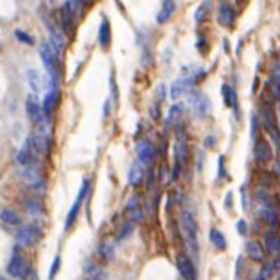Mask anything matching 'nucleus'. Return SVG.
<instances>
[{
    "label": "nucleus",
    "mask_w": 280,
    "mask_h": 280,
    "mask_svg": "<svg viewBox=\"0 0 280 280\" xmlns=\"http://www.w3.org/2000/svg\"><path fill=\"white\" fill-rule=\"evenodd\" d=\"M40 58L49 72L50 83L56 88V84L59 83V77H61V56L49 45V42H43L40 43Z\"/></svg>",
    "instance_id": "obj_1"
},
{
    "label": "nucleus",
    "mask_w": 280,
    "mask_h": 280,
    "mask_svg": "<svg viewBox=\"0 0 280 280\" xmlns=\"http://www.w3.org/2000/svg\"><path fill=\"white\" fill-rule=\"evenodd\" d=\"M181 237L185 241V246L193 255H198V223L194 214L191 210H183L181 212Z\"/></svg>",
    "instance_id": "obj_2"
},
{
    "label": "nucleus",
    "mask_w": 280,
    "mask_h": 280,
    "mask_svg": "<svg viewBox=\"0 0 280 280\" xmlns=\"http://www.w3.org/2000/svg\"><path fill=\"white\" fill-rule=\"evenodd\" d=\"M29 140H31V147H33L34 155H42V156L49 155L50 147H52V138H50L49 124L45 122V124L38 126Z\"/></svg>",
    "instance_id": "obj_3"
},
{
    "label": "nucleus",
    "mask_w": 280,
    "mask_h": 280,
    "mask_svg": "<svg viewBox=\"0 0 280 280\" xmlns=\"http://www.w3.org/2000/svg\"><path fill=\"white\" fill-rule=\"evenodd\" d=\"M8 275L13 276V278H18V280H25V278H29L31 275V264L29 260L25 259L24 255H20V253H13L11 260L8 262Z\"/></svg>",
    "instance_id": "obj_4"
},
{
    "label": "nucleus",
    "mask_w": 280,
    "mask_h": 280,
    "mask_svg": "<svg viewBox=\"0 0 280 280\" xmlns=\"http://www.w3.org/2000/svg\"><path fill=\"white\" fill-rule=\"evenodd\" d=\"M259 119H260V122H262L264 130L271 135L273 142L278 146V137H280L278 133H280V130H278V122H276V113L273 112L271 105H266V103H262V105H260Z\"/></svg>",
    "instance_id": "obj_5"
},
{
    "label": "nucleus",
    "mask_w": 280,
    "mask_h": 280,
    "mask_svg": "<svg viewBox=\"0 0 280 280\" xmlns=\"http://www.w3.org/2000/svg\"><path fill=\"white\" fill-rule=\"evenodd\" d=\"M20 178H22V181H24L29 189H33V191H40V193L45 191L47 180L40 169L33 167V165H31V167H24L20 171Z\"/></svg>",
    "instance_id": "obj_6"
},
{
    "label": "nucleus",
    "mask_w": 280,
    "mask_h": 280,
    "mask_svg": "<svg viewBox=\"0 0 280 280\" xmlns=\"http://www.w3.org/2000/svg\"><path fill=\"white\" fill-rule=\"evenodd\" d=\"M15 239H17V243L20 246H34L42 239V230L36 225H24L18 228V232L15 234Z\"/></svg>",
    "instance_id": "obj_7"
},
{
    "label": "nucleus",
    "mask_w": 280,
    "mask_h": 280,
    "mask_svg": "<svg viewBox=\"0 0 280 280\" xmlns=\"http://www.w3.org/2000/svg\"><path fill=\"white\" fill-rule=\"evenodd\" d=\"M90 183H92L90 180H83V185H81L79 193H77V198H75L74 205L70 207V210H68V214H67V219H65V230H70L72 226H74L75 219H77V216H79L81 205H83L84 198H86L88 191H90Z\"/></svg>",
    "instance_id": "obj_8"
},
{
    "label": "nucleus",
    "mask_w": 280,
    "mask_h": 280,
    "mask_svg": "<svg viewBox=\"0 0 280 280\" xmlns=\"http://www.w3.org/2000/svg\"><path fill=\"white\" fill-rule=\"evenodd\" d=\"M45 25H47V34H49V40H47V42H49V45L61 56L65 47H67V40H68L67 34L63 33V31H59L58 25H56L54 22L47 20Z\"/></svg>",
    "instance_id": "obj_9"
},
{
    "label": "nucleus",
    "mask_w": 280,
    "mask_h": 280,
    "mask_svg": "<svg viewBox=\"0 0 280 280\" xmlns=\"http://www.w3.org/2000/svg\"><path fill=\"white\" fill-rule=\"evenodd\" d=\"M264 244L271 255V264L275 269H280V235L278 232H266L264 234Z\"/></svg>",
    "instance_id": "obj_10"
},
{
    "label": "nucleus",
    "mask_w": 280,
    "mask_h": 280,
    "mask_svg": "<svg viewBox=\"0 0 280 280\" xmlns=\"http://www.w3.org/2000/svg\"><path fill=\"white\" fill-rule=\"evenodd\" d=\"M25 110H27V115H29L31 122H33L36 128L47 122V115H45V112H43V105H40L33 96H29L27 101H25Z\"/></svg>",
    "instance_id": "obj_11"
},
{
    "label": "nucleus",
    "mask_w": 280,
    "mask_h": 280,
    "mask_svg": "<svg viewBox=\"0 0 280 280\" xmlns=\"http://www.w3.org/2000/svg\"><path fill=\"white\" fill-rule=\"evenodd\" d=\"M259 216L266 225L271 228V232H276L280 226V216H278V210L271 205V203H262L259 209Z\"/></svg>",
    "instance_id": "obj_12"
},
{
    "label": "nucleus",
    "mask_w": 280,
    "mask_h": 280,
    "mask_svg": "<svg viewBox=\"0 0 280 280\" xmlns=\"http://www.w3.org/2000/svg\"><path fill=\"white\" fill-rule=\"evenodd\" d=\"M189 106L193 108V113L196 117H207L210 112V101L207 99L205 94L196 92L191 99H189Z\"/></svg>",
    "instance_id": "obj_13"
},
{
    "label": "nucleus",
    "mask_w": 280,
    "mask_h": 280,
    "mask_svg": "<svg viewBox=\"0 0 280 280\" xmlns=\"http://www.w3.org/2000/svg\"><path fill=\"white\" fill-rule=\"evenodd\" d=\"M253 156H255L257 163H268L273 158V149L269 140H266L264 137L257 138L255 147H253Z\"/></svg>",
    "instance_id": "obj_14"
},
{
    "label": "nucleus",
    "mask_w": 280,
    "mask_h": 280,
    "mask_svg": "<svg viewBox=\"0 0 280 280\" xmlns=\"http://www.w3.org/2000/svg\"><path fill=\"white\" fill-rule=\"evenodd\" d=\"M124 212H126V216L130 218V221H133V223H142L144 219H146V212H144V209H142V203L138 201L137 196H131L130 200L126 201Z\"/></svg>",
    "instance_id": "obj_15"
},
{
    "label": "nucleus",
    "mask_w": 280,
    "mask_h": 280,
    "mask_svg": "<svg viewBox=\"0 0 280 280\" xmlns=\"http://www.w3.org/2000/svg\"><path fill=\"white\" fill-rule=\"evenodd\" d=\"M218 20L221 25L232 29L235 20H237V11L234 9V4H230V2H221V4H219V11H218Z\"/></svg>",
    "instance_id": "obj_16"
},
{
    "label": "nucleus",
    "mask_w": 280,
    "mask_h": 280,
    "mask_svg": "<svg viewBox=\"0 0 280 280\" xmlns=\"http://www.w3.org/2000/svg\"><path fill=\"white\" fill-rule=\"evenodd\" d=\"M194 83H196V79H194L193 75H183L180 79H176L174 83L171 84V99L176 101V99H180V97H183L185 94L194 86Z\"/></svg>",
    "instance_id": "obj_17"
},
{
    "label": "nucleus",
    "mask_w": 280,
    "mask_h": 280,
    "mask_svg": "<svg viewBox=\"0 0 280 280\" xmlns=\"http://www.w3.org/2000/svg\"><path fill=\"white\" fill-rule=\"evenodd\" d=\"M75 22L77 18L72 15L70 11L67 9V6L61 4V9H59V24H61L63 33L67 34V38H72L75 33Z\"/></svg>",
    "instance_id": "obj_18"
},
{
    "label": "nucleus",
    "mask_w": 280,
    "mask_h": 280,
    "mask_svg": "<svg viewBox=\"0 0 280 280\" xmlns=\"http://www.w3.org/2000/svg\"><path fill=\"white\" fill-rule=\"evenodd\" d=\"M189 144H187V137L185 135H176V142H174V162L176 163H183V167L187 165V162H189Z\"/></svg>",
    "instance_id": "obj_19"
},
{
    "label": "nucleus",
    "mask_w": 280,
    "mask_h": 280,
    "mask_svg": "<svg viewBox=\"0 0 280 280\" xmlns=\"http://www.w3.org/2000/svg\"><path fill=\"white\" fill-rule=\"evenodd\" d=\"M176 266H178V273L183 280H196V268H194L193 260L189 259L187 255H178L176 259Z\"/></svg>",
    "instance_id": "obj_20"
},
{
    "label": "nucleus",
    "mask_w": 280,
    "mask_h": 280,
    "mask_svg": "<svg viewBox=\"0 0 280 280\" xmlns=\"http://www.w3.org/2000/svg\"><path fill=\"white\" fill-rule=\"evenodd\" d=\"M137 155H138V160L146 165V163H153V160H155V156H156V149H155V146L151 142H147V140H138Z\"/></svg>",
    "instance_id": "obj_21"
},
{
    "label": "nucleus",
    "mask_w": 280,
    "mask_h": 280,
    "mask_svg": "<svg viewBox=\"0 0 280 280\" xmlns=\"http://www.w3.org/2000/svg\"><path fill=\"white\" fill-rule=\"evenodd\" d=\"M144 176H146V165L140 160L131 163L130 171H128V181H130V185H133V187L140 185L144 181Z\"/></svg>",
    "instance_id": "obj_22"
},
{
    "label": "nucleus",
    "mask_w": 280,
    "mask_h": 280,
    "mask_svg": "<svg viewBox=\"0 0 280 280\" xmlns=\"http://www.w3.org/2000/svg\"><path fill=\"white\" fill-rule=\"evenodd\" d=\"M84 280H106L105 268L97 262H88L84 266Z\"/></svg>",
    "instance_id": "obj_23"
},
{
    "label": "nucleus",
    "mask_w": 280,
    "mask_h": 280,
    "mask_svg": "<svg viewBox=\"0 0 280 280\" xmlns=\"http://www.w3.org/2000/svg\"><path fill=\"white\" fill-rule=\"evenodd\" d=\"M24 209H25V212L31 214V216H34V218H40V216L45 214L43 201L38 200V198H27V200L24 201Z\"/></svg>",
    "instance_id": "obj_24"
},
{
    "label": "nucleus",
    "mask_w": 280,
    "mask_h": 280,
    "mask_svg": "<svg viewBox=\"0 0 280 280\" xmlns=\"http://www.w3.org/2000/svg\"><path fill=\"white\" fill-rule=\"evenodd\" d=\"M97 40H99L101 49H108L112 45V29H110V22L106 18H103L99 27V34H97Z\"/></svg>",
    "instance_id": "obj_25"
},
{
    "label": "nucleus",
    "mask_w": 280,
    "mask_h": 280,
    "mask_svg": "<svg viewBox=\"0 0 280 280\" xmlns=\"http://www.w3.org/2000/svg\"><path fill=\"white\" fill-rule=\"evenodd\" d=\"M59 103V92H58V88L56 90H49L45 96V99H43V112H45L47 119L52 115V112L56 110V106H58Z\"/></svg>",
    "instance_id": "obj_26"
},
{
    "label": "nucleus",
    "mask_w": 280,
    "mask_h": 280,
    "mask_svg": "<svg viewBox=\"0 0 280 280\" xmlns=\"http://www.w3.org/2000/svg\"><path fill=\"white\" fill-rule=\"evenodd\" d=\"M174 9H176V2H172V0H165V2H162L158 15H156V22H158V24H167V22L171 20Z\"/></svg>",
    "instance_id": "obj_27"
},
{
    "label": "nucleus",
    "mask_w": 280,
    "mask_h": 280,
    "mask_svg": "<svg viewBox=\"0 0 280 280\" xmlns=\"http://www.w3.org/2000/svg\"><path fill=\"white\" fill-rule=\"evenodd\" d=\"M246 253L251 260H255V262H264V248L260 246L259 241H248L246 243Z\"/></svg>",
    "instance_id": "obj_28"
},
{
    "label": "nucleus",
    "mask_w": 280,
    "mask_h": 280,
    "mask_svg": "<svg viewBox=\"0 0 280 280\" xmlns=\"http://www.w3.org/2000/svg\"><path fill=\"white\" fill-rule=\"evenodd\" d=\"M17 163L22 165V169L33 165V158H31V140H27L25 146L17 153Z\"/></svg>",
    "instance_id": "obj_29"
},
{
    "label": "nucleus",
    "mask_w": 280,
    "mask_h": 280,
    "mask_svg": "<svg viewBox=\"0 0 280 280\" xmlns=\"http://www.w3.org/2000/svg\"><path fill=\"white\" fill-rule=\"evenodd\" d=\"M221 92H223V101H225V105L228 106V108L237 110V94H235L234 88H232L230 84H223Z\"/></svg>",
    "instance_id": "obj_30"
},
{
    "label": "nucleus",
    "mask_w": 280,
    "mask_h": 280,
    "mask_svg": "<svg viewBox=\"0 0 280 280\" xmlns=\"http://www.w3.org/2000/svg\"><path fill=\"white\" fill-rule=\"evenodd\" d=\"M271 92L275 99H280V59H276L271 68Z\"/></svg>",
    "instance_id": "obj_31"
},
{
    "label": "nucleus",
    "mask_w": 280,
    "mask_h": 280,
    "mask_svg": "<svg viewBox=\"0 0 280 280\" xmlns=\"http://www.w3.org/2000/svg\"><path fill=\"white\" fill-rule=\"evenodd\" d=\"M99 255L105 262L113 260V257H115V244H113L112 241H103V243L99 244Z\"/></svg>",
    "instance_id": "obj_32"
},
{
    "label": "nucleus",
    "mask_w": 280,
    "mask_h": 280,
    "mask_svg": "<svg viewBox=\"0 0 280 280\" xmlns=\"http://www.w3.org/2000/svg\"><path fill=\"white\" fill-rule=\"evenodd\" d=\"M209 239H210V243L218 248V250H226V237L218 230V228H210Z\"/></svg>",
    "instance_id": "obj_33"
},
{
    "label": "nucleus",
    "mask_w": 280,
    "mask_h": 280,
    "mask_svg": "<svg viewBox=\"0 0 280 280\" xmlns=\"http://www.w3.org/2000/svg\"><path fill=\"white\" fill-rule=\"evenodd\" d=\"M210 8H212V2H201L200 6H198L196 13H194V22L196 24H203V22L207 20V17H209V13H210Z\"/></svg>",
    "instance_id": "obj_34"
},
{
    "label": "nucleus",
    "mask_w": 280,
    "mask_h": 280,
    "mask_svg": "<svg viewBox=\"0 0 280 280\" xmlns=\"http://www.w3.org/2000/svg\"><path fill=\"white\" fill-rule=\"evenodd\" d=\"M27 81H29V86H31V90H33L34 94H38L40 90H42L43 83H42V77H40V74H38V70L29 68V70H27Z\"/></svg>",
    "instance_id": "obj_35"
},
{
    "label": "nucleus",
    "mask_w": 280,
    "mask_h": 280,
    "mask_svg": "<svg viewBox=\"0 0 280 280\" xmlns=\"http://www.w3.org/2000/svg\"><path fill=\"white\" fill-rule=\"evenodd\" d=\"M2 223H4V225H9V226H18V225H22V219L15 210L2 209Z\"/></svg>",
    "instance_id": "obj_36"
},
{
    "label": "nucleus",
    "mask_w": 280,
    "mask_h": 280,
    "mask_svg": "<svg viewBox=\"0 0 280 280\" xmlns=\"http://www.w3.org/2000/svg\"><path fill=\"white\" fill-rule=\"evenodd\" d=\"M63 4L67 6V9L72 13V15H74L75 18H81V17H83L84 9L90 8V4H88V2H63Z\"/></svg>",
    "instance_id": "obj_37"
},
{
    "label": "nucleus",
    "mask_w": 280,
    "mask_h": 280,
    "mask_svg": "<svg viewBox=\"0 0 280 280\" xmlns=\"http://www.w3.org/2000/svg\"><path fill=\"white\" fill-rule=\"evenodd\" d=\"M181 113H183V105H172L167 113V124H176L181 119Z\"/></svg>",
    "instance_id": "obj_38"
},
{
    "label": "nucleus",
    "mask_w": 280,
    "mask_h": 280,
    "mask_svg": "<svg viewBox=\"0 0 280 280\" xmlns=\"http://www.w3.org/2000/svg\"><path fill=\"white\" fill-rule=\"evenodd\" d=\"M133 232V221H128V223H122L119 226V232H117V239H126L128 235Z\"/></svg>",
    "instance_id": "obj_39"
},
{
    "label": "nucleus",
    "mask_w": 280,
    "mask_h": 280,
    "mask_svg": "<svg viewBox=\"0 0 280 280\" xmlns=\"http://www.w3.org/2000/svg\"><path fill=\"white\" fill-rule=\"evenodd\" d=\"M15 36H17L18 42L25 43V45H33V43H34V38L31 36L29 33H25V31H22V29L15 31Z\"/></svg>",
    "instance_id": "obj_40"
},
{
    "label": "nucleus",
    "mask_w": 280,
    "mask_h": 280,
    "mask_svg": "<svg viewBox=\"0 0 280 280\" xmlns=\"http://www.w3.org/2000/svg\"><path fill=\"white\" fill-rule=\"evenodd\" d=\"M59 266H61V257L56 255L54 260H52V264H50V269H49V280H54L56 275H58L59 271Z\"/></svg>",
    "instance_id": "obj_41"
},
{
    "label": "nucleus",
    "mask_w": 280,
    "mask_h": 280,
    "mask_svg": "<svg viewBox=\"0 0 280 280\" xmlns=\"http://www.w3.org/2000/svg\"><path fill=\"white\" fill-rule=\"evenodd\" d=\"M110 90H112V101L115 105H119V88L117 83H115V74H110Z\"/></svg>",
    "instance_id": "obj_42"
},
{
    "label": "nucleus",
    "mask_w": 280,
    "mask_h": 280,
    "mask_svg": "<svg viewBox=\"0 0 280 280\" xmlns=\"http://www.w3.org/2000/svg\"><path fill=\"white\" fill-rule=\"evenodd\" d=\"M259 122H260V119H259V115H257V113H253V115H251V137L255 138H260L259 137Z\"/></svg>",
    "instance_id": "obj_43"
},
{
    "label": "nucleus",
    "mask_w": 280,
    "mask_h": 280,
    "mask_svg": "<svg viewBox=\"0 0 280 280\" xmlns=\"http://www.w3.org/2000/svg\"><path fill=\"white\" fill-rule=\"evenodd\" d=\"M167 180H169V169L165 167V163H162V167H160V183L165 185Z\"/></svg>",
    "instance_id": "obj_44"
},
{
    "label": "nucleus",
    "mask_w": 280,
    "mask_h": 280,
    "mask_svg": "<svg viewBox=\"0 0 280 280\" xmlns=\"http://www.w3.org/2000/svg\"><path fill=\"white\" fill-rule=\"evenodd\" d=\"M235 228H237V234H239V235H246V234H248V225H246V221H244V219L237 221Z\"/></svg>",
    "instance_id": "obj_45"
},
{
    "label": "nucleus",
    "mask_w": 280,
    "mask_h": 280,
    "mask_svg": "<svg viewBox=\"0 0 280 280\" xmlns=\"http://www.w3.org/2000/svg\"><path fill=\"white\" fill-rule=\"evenodd\" d=\"M156 99H158L156 101L158 105L165 99V86H163V84H158V88H156Z\"/></svg>",
    "instance_id": "obj_46"
},
{
    "label": "nucleus",
    "mask_w": 280,
    "mask_h": 280,
    "mask_svg": "<svg viewBox=\"0 0 280 280\" xmlns=\"http://www.w3.org/2000/svg\"><path fill=\"white\" fill-rule=\"evenodd\" d=\"M149 112H151V119H155V121L156 119H160V105L158 103H155V105L151 106Z\"/></svg>",
    "instance_id": "obj_47"
},
{
    "label": "nucleus",
    "mask_w": 280,
    "mask_h": 280,
    "mask_svg": "<svg viewBox=\"0 0 280 280\" xmlns=\"http://www.w3.org/2000/svg\"><path fill=\"white\" fill-rule=\"evenodd\" d=\"M205 42H207V40H205V38H203V36L198 38V42H196V47H198V49H200V52H203V54H205V52H207V49H205Z\"/></svg>",
    "instance_id": "obj_48"
},
{
    "label": "nucleus",
    "mask_w": 280,
    "mask_h": 280,
    "mask_svg": "<svg viewBox=\"0 0 280 280\" xmlns=\"http://www.w3.org/2000/svg\"><path fill=\"white\" fill-rule=\"evenodd\" d=\"M205 146L210 147V149H214V147H216V137H207L205 138Z\"/></svg>",
    "instance_id": "obj_49"
},
{
    "label": "nucleus",
    "mask_w": 280,
    "mask_h": 280,
    "mask_svg": "<svg viewBox=\"0 0 280 280\" xmlns=\"http://www.w3.org/2000/svg\"><path fill=\"white\" fill-rule=\"evenodd\" d=\"M232 207V193L226 194V209H230Z\"/></svg>",
    "instance_id": "obj_50"
},
{
    "label": "nucleus",
    "mask_w": 280,
    "mask_h": 280,
    "mask_svg": "<svg viewBox=\"0 0 280 280\" xmlns=\"http://www.w3.org/2000/svg\"><path fill=\"white\" fill-rule=\"evenodd\" d=\"M253 280H268V278H266V275H264L262 271H259V273H257V276H255Z\"/></svg>",
    "instance_id": "obj_51"
},
{
    "label": "nucleus",
    "mask_w": 280,
    "mask_h": 280,
    "mask_svg": "<svg viewBox=\"0 0 280 280\" xmlns=\"http://www.w3.org/2000/svg\"><path fill=\"white\" fill-rule=\"evenodd\" d=\"M219 178H223V156L219 158Z\"/></svg>",
    "instance_id": "obj_52"
},
{
    "label": "nucleus",
    "mask_w": 280,
    "mask_h": 280,
    "mask_svg": "<svg viewBox=\"0 0 280 280\" xmlns=\"http://www.w3.org/2000/svg\"><path fill=\"white\" fill-rule=\"evenodd\" d=\"M276 106H278V113H276V119H278V130H280V99L276 101Z\"/></svg>",
    "instance_id": "obj_53"
},
{
    "label": "nucleus",
    "mask_w": 280,
    "mask_h": 280,
    "mask_svg": "<svg viewBox=\"0 0 280 280\" xmlns=\"http://www.w3.org/2000/svg\"><path fill=\"white\" fill-rule=\"evenodd\" d=\"M108 108H110V101H106V105H105V117H108V115H110Z\"/></svg>",
    "instance_id": "obj_54"
},
{
    "label": "nucleus",
    "mask_w": 280,
    "mask_h": 280,
    "mask_svg": "<svg viewBox=\"0 0 280 280\" xmlns=\"http://www.w3.org/2000/svg\"><path fill=\"white\" fill-rule=\"evenodd\" d=\"M29 280H40V278H38V275H36V273H34V271H31Z\"/></svg>",
    "instance_id": "obj_55"
},
{
    "label": "nucleus",
    "mask_w": 280,
    "mask_h": 280,
    "mask_svg": "<svg viewBox=\"0 0 280 280\" xmlns=\"http://www.w3.org/2000/svg\"><path fill=\"white\" fill-rule=\"evenodd\" d=\"M2 280H6V278H2Z\"/></svg>",
    "instance_id": "obj_56"
}]
</instances>
